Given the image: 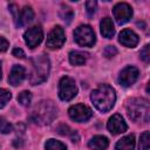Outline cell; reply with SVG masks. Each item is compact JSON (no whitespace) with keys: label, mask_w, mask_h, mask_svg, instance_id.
I'll return each mask as SVG.
<instances>
[{"label":"cell","mask_w":150,"mask_h":150,"mask_svg":"<svg viewBox=\"0 0 150 150\" xmlns=\"http://www.w3.org/2000/svg\"><path fill=\"white\" fill-rule=\"evenodd\" d=\"M12 130H13L12 124L7 120H5L4 117H0V132H2V134H9Z\"/></svg>","instance_id":"cell-26"},{"label":"cell","mask_w":150,"mask_h":150,"mask_svg":"<svg viewBox=\"0 0 150 150\" xmlns=\"http://www.w3.org/2000/svg\"><path fill=\"white\" fill-rule=\"evenodd\" d=\"M103 53H104V55H105L108 59H110V57H112V56H115V55L117 54V49H116L114 46H107Z\"/></svg>","instance_id":"cell-29"},{"label":"cell","mask_w":150,"mask_h":150,"mask_svg":"<svg viewBox=\"0 0 150 150\" xmlns=\"http://www.w3.org/2000/svg\"><path fill=\"white\" fill-rule=\"evenodd\" d=\"M68 114L70 116V118L75 122H84L87 120H89L93 115V111L90 108H88L84 104H75L71 105L68 109Z\"/></svg>","instance_id":"cell-8"},{"label":"cell","mask_w":150,"mask_h":150,"mask_svg":"<svg viewBox=\"0 0 150 150\" xmlns=\"http://www.w3.org/2000/svg\"><path fill=\"white\" fill-rule=\"evenodd\" d=\"M118 41L125 46V47H129V48H134L137 46L138 43V36L137 34L131 30V29H123L121 33H120V36H118Z\"/></svg>","instance_id":"cell-13"},{"label":"cell","mask_w":150,"mask_h":150,"mask_svg":"<svg viewBox=\"0 0 150 150\" xmlns=\"http://www.w3.org/2000/svg\"><path fill=\"white\" fill-rule=\"evenodd\" d=\"M74 39L80 46H83V47H91L96 41L95 33L91 29V27L88 25L79 26L74 30Z\"/></svg>","instance_id":"cell-5"},{"label":"cell","mask_w":150,"mask_h":150,"mask_svg":"<svg viewBox=\"0 0 150 150\" xmlns=\"http://www.w3.org/2000/svg\"><path fill=\"white\" fill-rule=\"evenodd\" d=\"M127 111L129 118L134 122L146 123L149 121L150 107L145 98H131L127 104Z\"/></svg>","instance_id":"cell-4"},{"label":"cell","mask_w":150,"mask_h":150,"mask_svg":"<svg viewBox=\"0 0 150 150\" xmlns=\"http://www.w3.org/2000/svg\"><path fill=\"white\" fill-rule=\"evenodd\" d=\"M135 148V136L128 135L125 137H122L115 145L116 150H134Z\"/></svg>","instance_id":"cell-18"},{"label":"cell","mask_w":150,"mask_h":150,"mask_svg":"<svg viewBox=\"0 0 150 150\" xmlns=\"http://www.w3.org/2000/svg\"><path fill=\"white\" fill-rule=\"evenodd\" d=\"M59 132H60V134H62V135H70V136H71L73 142H77V139H79V136H77L76 131L70 130L67 125H61V127L59 128Z\"/></svg>","instance_id":"cell-24"},{"label":"cell","mask_w":150,"mask_h":150,"mask_svg":"<svg viewBox=\"0 0 150 150\" xmlns=\"http://www.w3.org/2000/svg\"><path fill=\"white\" fill-rule=\"evenodd\" d=\"M11 96L12 95H11V93L8 90L0 88V109L4 108L8 103V101L11 100Z\"/></svg>","instance_id":"cell-25"},{"label":"cell","mask_w":150,"mask_h":150,"mask_svg":"<svg viewBox=\"0 0 150 150\" xmlns=\"http://www.w3.org/2000/svg\"><path fill=\"white\" fill-rule=\"evenodd\" d=\"M57 115V108L52 101H41L32 111L30 120L36 124H49Z\"/></svg>","instance_id":"cell-2"},{"label":"cell","mask_w":150,"mask_h":150,"mask_svg":"<svg viewBox=\"0 0 150 150\" xmlns=\"http://www.w3.org/2000/svg\"><path fill=\"white\" fill-rule=\"evenodd\" d=\"M139 55H141V59L144 62H149V60H150V47H149V45H145L143 47V49L141 50Z\"/></svg>","instance_id":"cell-27"},{"label":"cell","mask_w":150,"mask_h":150,"mask_svg":"<svg viewBox=\"0 0 150 150\" xmlns=\"http://www.w3.org/2000/svg\"><path fill=\"white\" fill-rule=\"evenodd\" d=\"M23 39H25L26 45L29 48H35L38 45L41 43V41L43 39V32H42L41 27H39V26L30 27L25 32Z\"/></svg>","instance_id":"cell-10"},{"label":"cell","mask_w":150,"mask_h":150,"mask_svg":"<svg viewBox=\"0 0 150 150\" xmlns=\"http://www.w3.org/2000/svg\"><path fill=\"white\" fill-rule=\"evenodd\" d=\"M32 101V94L29 91H22L18 96V102L22 105H29Z\"/></svg>","instance_id":"cell-23"},{"label":"cell","mask_w":150,"mask_h":150,"mask_svg":"<svg viewBox=\"0 0 150 150\" xmlns=\"http://www.w3.org/2000/svg\"><path fill=\"white\" fill-rule=\"evenodd\" d=\"M12 54H13L15 57H20V59H23V57H25V53H23V50L20 49V48H14V49L12 50Z\"/></svg>","instance_id":"cell-31"},{"label":"cell","mask_w":150,"mask_h":150,"mask_svg":"<svg viewBox=\"0 0 150 150\" xmlns=\"http://www.w3.org/2000/svg\"><path fill=\"white\" fill-rule=\"evenodd\" d=\"M32 71H30V76H29V81L33 86L35 84H40L42 82H45L48 77L49 74V69H50V62L49 59L46 55H39L35 56L32 60Z\"/></svg>","instance_id":"cell-3"},{"label":"cell","mask_w":150,"mask_h":150,"mask_svg":"<svg viewBox=\"0 0 150 150\" xmlns=\"http://www.w3.org/2000/svg\"><path fill=\"white\" fill-rule=\"evenodd\" d=\"M109 145V141L107 137L104 136H94L89 142H88V146L91 150H104L107 149Z\"/></svg>","instance_id":"cell-16"},{"label":"cell","mask_w":150,"mask_h":150,"mask_svg":"<svg viewBox=\"0 0 150 150\" xmlns=\"http://www.w3.org/2000/svg\"><path fill=\"white\" fill-rule=\"evenodd\" d=\"M25 76H26V70H25V68H23L22 66L15 64V66L12 68V70H11V74H9V76H8V82H9V84H12V86H19V84L23 81Z\"/></svg>","instance_id":"cell-15"},{"label":"cell","mask_w":150,"mask_h":150,"mask_svg":"<svg viewBox=\"0 0 150 150\" xmlns=\"http://www.w3.org/2000/svg\"><path fill=\"white\" fill-rule=\"evenodd\" d=\"M112 13H114V18H115L116 22L118 25H123V23L128 22L131 19L132 8L125 2H118V4L115 5V7L112 9Z\"/></svg>","instance_id":"cell-7"},{"label":"cell","mask_w":150,"mask_h":150,"mask_svg":"<svg viewBox=\"0 0 150 150\" xmlns=\"http://www.w3.org/2000/svg\"><path fill=\"white\" fill-rule=\"evenodd\" d=\"M77 94V87L75 81L69 76H63L59 84V96L62 101H70Z\"/></svg>","instance_id":"cell-6"},{"label":"cell","mask_w":150,"mask_h":150,"mask_svg":"<svg viewBox=\"0 0 150 150\" xmlns=\"http://www.w3.org/2000/svg\"><path fill=\"white\" fill-rule=\"evenodd\" d=\"M107 128L112 135H118V134H122V132L127 131L128 127H127V123L124 122L123 117L120 114H115L109 118Z\"/></svg>","instance_id":"cell-12"},{"label":"cell","mask_w":150,"mask_h":150,"mask_svg":"<svg viewBox=\"0 0 150 150\" xmlns=\"http://www.w3.org/2000/svg\"><path fill=\"white\" fill-rule=\"evenodd\" d=\"M66 36H64V32L60 26H55L50 33L47 36V47H49L50 49H57L61 48L64 43Z\"/></svg>","instance_id":"cell-9"},{"label":"cell","mask_w":150,"mask_h":150,"mask_svg":"<svg viewBox=\"0 0 150 150\" xmlns=\"http://www.w3.org/2000/svg\"><path fill=\"white\" fill-rule=\"evenodd\" d=\"M137 79H138V69L134 66H128L120 73L118 83L123 87H129L134 84Z\"/></svg>","instance_id":"cell-11"},{"label":"cell","mask_w":150,"mask_h":150,"mask_svg":"<svg viewBox=\"0 0 150 150\" xmlns=\"http://www.w3.org/2000/svg\"><path fill=\"white\" fill-rule=\"evenodd\" d=\"M100 28H101V34L107 39H111L115 34L114 23H112V20L110 18L102 19V21L100 23Z\"/></svg>","instance_id":"cell-17"},{"label":"cell","mask_w":150,"mask_h":150,"mask_svg":"<svg viewBox=\"0 0 150 150\" xmlns=\"http://www.w3.org/2000/svg\"><path fill=\"white\" fill-rule=\"evenodd\" d=\"M86 8H87V12L89 15H93L95 13V9H96V1L95 0H90V1H87L86 2Z\"/></svg>","instance_id":"cell-28"},{"label":"cell","mask_w":150,"mask_h":150,"mask_svg":"<svg viewBox=\"0 0 150 150\" xmlns=\"http://www.w3.org/2000/svg\"><path fill=\"white\" fill-rule=\"evenodd\" d=\"M149 145H150V132L144 131L139 137L138 150H149Z\"/></svg>","instance_id":"cell-21"},{"label":"cell","mask_w":150,"mask_h":150,"mask_svg":"<svg viewBox=\"0 0 150 150\" xmlns=\"http://www.w3.org/2000/svg\"><path fill=\"white\" fill-rule=\"evenodd\" d=\"M45 148L46 150H67V146L60 142V141H56V139H48L45 144Z\"/></svg>","instance_id":"cell-20"},{"label":"cell","mask_w":150,"mask_h":150,"mask_svg":"<svg viewBox=\"0 0 150 150\" xmlns=\"http://www.w3.org/2000/svg\"><path fill=\"white\" fill-rule=\"evenodd\" d=\"M60 16H61L64 21L70 22L71 19H73V16H74V13H73L71 8H69V7H67V6H62V7H61V11H60Z\"/></svg>","instance_id":"cell-22"},{"label":"cell","mask_w":150,"mask_h":150,"mask_svg":"<svg viewBox=\"0 0 150 150\" xmlns=\"http://www.w3.org/2000/svg\"><path fill=\"white\" fill-rule=\"evenodd\" d=\"M34 19V12L30 7L25 6L18 14L16 19H15V23L18 27H23L26 25H28L29 22H32Z\"/></svg>","instance_id":"cell-14"},{"label":"cell","mask_w":150,"mask_h":150,"mask_svg":"<svg viewBox=\"0 0 150 150\" xmlns=\"http://www.w3.org/2000/svg\"><path fill=\"white\" fill-rule=\"evenodd\" d=\"M90 98L97 110L105 112V111H109L114 107L115 101H116V94H115V90L110 86L100 84L96 89L91 91Z\"/></svg>","instance_id":"cell-1"},{"label":"cell","mask_w":150,"mask_h":150,"mask_svg":"<svg viewBox=\"0 0 150 150\" xmlns=\"http://www.w3.org/2000/svg\"><path fill=\"white\" fill-rule=\"evenodd\" d=\"M8 46H9L8 41H7L5 38L0 36V52H5V50H7Z\"/></svg>","instance_id":"cell-30"},{"label":"cell","mask_w":150,"mask_h":150,"mask_svg":"<svg viewBox=\"0 0 150 150\" xmlns=\"http://www.w3.org/2000/svg\"><path fill=\"white\" fill-rule=\"evenodd\" d=\"M87 54L81 53V52H71L69 54V61L74 66H82L86 62Z\"/></svg>","instance_id":"cell-19"},{"label":"cell","mask_w":150,"mask_h":150,"mask_svg":"<svg viewBox=\"0 0 150 150\" xmlns=\"http://www.w3.org/2000/svg\"><path fill=\"white\" fill-rule=\"evenodd\" d=\"M0 79H1V63H0Z\"/></svg>","instance_id":"cell-32"}]
</instances>
